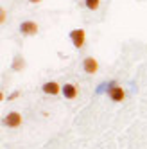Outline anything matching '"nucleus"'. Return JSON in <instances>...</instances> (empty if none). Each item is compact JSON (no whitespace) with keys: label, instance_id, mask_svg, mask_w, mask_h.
Returning a JSON list of instances; mask_svg holds the SVG:
<instances>
[{"label":"nucleus","instance_id":"f257e3e1","mask_svg":"<svg viewBox=\"0 0 147 149\" xmlns=\"http://www.w3.org/2000/svg\"><path fill=\"white\" fill-rule=\"evenodd\" d=\"M108 97H110L113 102H122V101L126 99V90L120 86V84L113 83L111 86L108 88Z\"/></svg>","mask_w":147,"mask_h":149},{"label":"nucleus","instance_id":"f03ea898","mask_svg":"<svg viewBox=\"0 0 147 149\" xmlns=\"http://www.w3.org/2000/svg\"><path fill=\"white\" fill-rule=\"evenodd\" d=\"M70 40H72V43L76 49H83L86 43V33H85V29H74L72 33H70Z\"/></svg>","mask_w":147,"mask_h":149},{"label":"nucleus","instance_id":"7ed1b4c3","mask_svg":"<svg viewBox=\"0 0 147 149\" xmlns=\"http://www.w3.org/2000/svg\"><path fill=\"white\" fill-rule=\"evenodd\" d=\"M20 33L24 36H36L38 34V24L33 20H25V22L20 24Z\"/></svg>","mask_w":147,"mask_h":149},{"label":"nucleus","instance_id":"20e7f679","mask_svg":"<svg viewBox=\"0 0 147 149\" xmlns=\"http://www.w3.org/2000/svg\"><path fill=\"white\" fill-rule=\"evenodd\" d=\"M4 126L6 127H18V126H22V115H20L18 111L7 113L6 119H4Z\"/></svg>","mask_w":147,"mask_h":149},{"label":"nucleus","instance_id":"39448f33","mask_svg":"<svg viewBox=\"0 0 147 149\" xmlns=\"http://www.w3.org/2000/svg\"><path fill=\"white\" fill-rule=\"evenodd\" d=\"M83 70H85L86 74H97L99 70V61L95 58H85V61H83Z\"/></svg>","mask_w":147,"mask_h":149},{"label":"nucleus","instance_id":"423d86ee","mask_svg":"<svg viewBox=\"0 0 147 149\" xmlns=\"http://www.w3.org/2000/svg\"><path fill=\"white\" fill-rule=\"evenodd\" d=\"M41 90H43V93H47V95H58L59 92H63V86L56 81H49V83H45L43 86H41Z\"/></svg>","mask_w":147,"mask_h":149},{"label":"nucleus","instance_id":"0eeeda50","mask_svg":"<svg viewBox=\"0 0 147 149\" xmlns=\"http://www.w3.org/2000/svg\"><path fill=\"white\" fill-rule=\"evenodd\" d=\"M77 93H79V88H77V84H74V83H67V84H63V95H65V99H76L77 97Z\"/></svg>","mask_w":147,"mask_h":149},{"label":"nucleus","instance_id":"6e6552de","mask_svg":"<svg viewBox=\"0 0 147 149\" xmlns=\"http://www.w3.org/2000/svg\"><path fill=\"white\" fill-rule=\"evenodd\" d=\"M11 67H13V70H18V72H20V70H24V67H25L24 58H20V56L15 58V61H13V65H11Z\"/></svg>","mask_w":147,"mask_h":149},{"label":"nucleus","instance_id":"1a4fd4ad","mask_svg":"<svg viewBox=\"0 0 147 149\" xmlns=\"http://www.w3.org/2000/svg\"><path fill=\"white\" fill-rule=\"evenodd\" d=\"M85 6L90 9V11H97L101 6V0H85Z\"/></svg>","mask_w":147,"mask_h":149},{"label":"nucleus","instance_id":"9d476101","mask_svg":"<svg viewBox=\"0 0 147 149\" xmlns=\"http://www.w3.org/2000/svg\"><path fill=\"white\" fill-rule=\"evenodd\" d=\"M0 15H2V16H0V22H6V11H4V9H2V11H0Z\"/></svg>","mask_w":147,"mask_h":149},{"label":"nucleus","instance_id":"9b49d317","mask_svg":"<svg viewBox=\"0 0 147 149\" xmlns=\"http://www.w3.org/2000/svg\"><path fill=\"white\" fill-rule=\"evenodd\" d=\"M16 97H20V92H13V93H11V97H9V99H16Z\"/></svg>","mask_w":147,"mask_h":149},{"label":"nucleus","instance_id":"f8f14e48","mask_svg":"<svg viewBox=\"0 0 147 149\" xmlns=\"http://www.w3.org/2000/svg\"><path fill=\"white\" fill-rule=\"evenodd\" d=\"M29 2H33V4H38V2H41V0H29Z\"/></svg>","mask_w":147,"mask_h":149}]
</instances>
